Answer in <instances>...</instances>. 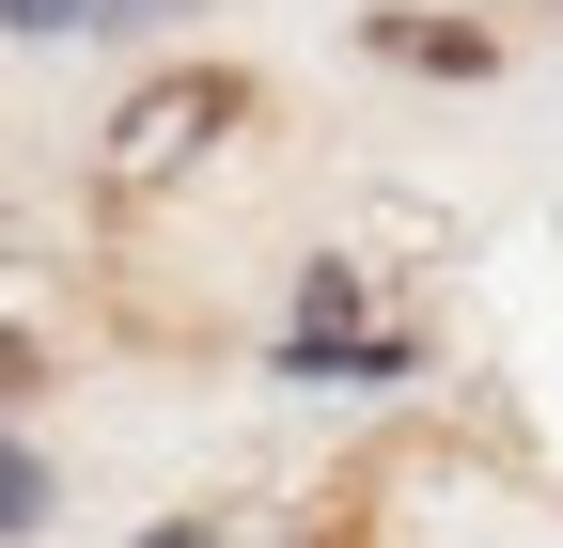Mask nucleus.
Listing matches in <instances>:
<instances>
[{
	"label": "nucleus",
	"mask_w": 563,
	"mask_h": 548,
	"mask_svg": "<svg viewBox=\"0 0 563 548\" xmlns=\"http://www.w3.org/2000/svg\"><path fill=\"white\" fill-rule=\"evenodd\" d=\"M235 110H251L235 79H157V95H125V125H110V188H173Z\"/></svg>",
	"instance_id": "obj_1"
},
{
	"label": "nucleus",
	"mask_w": 563,
	"mask_h": 548,
	"mask_svg": "<svg viewBox=\"0 0 563 548\" xmlns=\"http://www.w3.org/2000/svg\"><path fill=\"white\" fill-rule=\"evenodd\" d=\"M376 47H391V63H454V79L501 63V32H470V17H376Z\"/></svg>",
	"instance_id": "obj_2"
},
{
	"label": "nucleus",
	"mask_w": 563,
	"mask_h": 548,
	"mask_svg": "<svg viewBox=\"0 0 563 548\" xmlns=\"http://www.w3.org/2000/svg\"><path fill=\"white\" fill-rule=\"evenodd\" d=\"M32 517H47V470H32L16 439H0V533H32Z\"/></svg>",
	"instance_id": "obj_3"
},
{
	"label": "nucleus",
	"mask_w": 563,
	"mask_h": 548,
	"mask_svg": "<svg viewBox=\"0 0 563 548\" xmlns=\"http://www.w3.org/2000/svg\"><path fill=\"white\" fill-rule=\"evenodd\" d=\"M16 32H95V0H0Z\"/></svg>",
	"instance_id": "obj_4"
},
{
	"label": "nucleus",
	"mask_w": 563,
	"mask_h": 548,
	"mask_svg": "<svg viewBox=\"0 0 563 548\" xmlns=\"http://www.w3.org/2000/svg\"><path fill=\"white\" fill-rule=\"evenodd\" d=\"M141 548H220V533H203V517H173V533H141Z\"/></svg>",
	"instance_id": "obj_5"
},
{
	"label": "nucleus",
	"mask_w": 563,
	"mask_h": 548,
	"mask_svg": "<svg viewBox=\"0 0 563 548\" xmlns=\"http://www.w3.org/2000/svg\"><path fill=\"white\" fill-rule=\"evenodd\" d=\"M16 376H32V346H0V392H16Z\"/></svg>",
	"instance_id": "obj_6"
},
{
	"label": "nucleus",
	"mask_w": 563,
	"mask_h": 548,
	"mask_svg": "<svg viewBox=\"0 0 563 548\" xmlns=\"http://www.w3.org/2000/svg\"><path fill=\"white\" fill-rule=\"evenodd\" d=\"M125 17H173V0H125Z\"/></svg>",
	"instance_id": "obj_7"
}]
</instances>
